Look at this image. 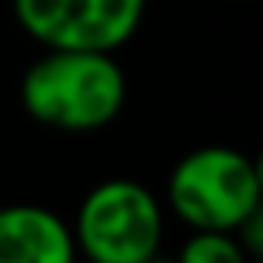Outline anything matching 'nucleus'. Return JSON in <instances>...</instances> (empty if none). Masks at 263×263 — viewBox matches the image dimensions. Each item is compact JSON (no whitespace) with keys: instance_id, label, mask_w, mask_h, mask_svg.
Wrapping results in <instances>:
<instances>
[{"instance_id":"2","label":"nucleus","mask_w":263,"mask_h":263,"mask_svg":"<svg viewBox=\"0 0 263 263\" xmlns=\"http://www.w3.org/2000/svg\"><path fill=\"white\" fill-rule=\"evenodd\" d=\"M260 197L253 157L220 143L180 157L167 180V203L190 230L237 233Z\"/></svg>"},{"instance_id":"1","label":"nucleus","mask_w":263,"mask_h":263,"mask_svg":"<svg viewBox=\"0 0 263 263\" xmlns=\"http://www.w3.org/2000/svg\"><path fill=\"white\" fill-rule=\"evenodd\" d=\"M20 103L50 130L90 134L120 117L127 77L107 50H47L27 67Z\"/></svg>"},{"instance_id":"3","label":"nucleus","mask_w":263,"mask_h":263,"mask_svg":"<svg viewBox=\"0 0 263 263\" xmlns=\"http://www.w3.org/2000/svg\"><path fill=\"white\" fill-rule=\"evenodd\" d=\"M70 230L93 263H147L163 243V206L143 183L114 177L80 200Z\"/></svg>"},{"instance_id":"4","label":"nucleus","mask_w":263,"mask_h":263,"mask_svg":"<svg viewBox=\"0 0 263 263\" xmlns=\"http://www.w3.org/2000/svg\"><path fill=\"white\" fill-rule=\"evenodd\" d=\"M147 0H13L20 30L47 50L114 53L137 33Z\"/></svg>"},{"instance_id":"6","label":"nucleus","mask_w":263,"mask_h":263,"mask_svg":"<svg viewBox=\"0 0 263 263\" xmlns=\"http://www.w3.org/2000/svg\"><path fill=\"white\" fill-rule=\"evenodd\" d=\"M180 257L186 263H243L247 253H243V247H240L237 233L193 230V237L180 247Z\"/></svg>"},{"instance_id":"7","label":"nucleus","mask_w":263,"mask_h":263,"mask_svg":"<svg viewBox=\"0 0 263 263\" xmlns=\"http://www.w3.org/2000/svg\"><path fill=\"white\" fill-rule=\"evenodd\" d=\"M237 240H240V247H243L247 257H260L263 260V197H260V203L247 213L243 223L237 227Z\"/></svg>"},{"instance_id":"5","label":"nucleus","mask_w":263,"mask_h":263,"mask_svg":"<svg viewBox=\"0 0 263 263\" xmlns=\"http://www.w3.org/2000/svg\"><path fill=\"white\" fill-rule=\"evenodd\" d=\"M73 230L37 203L0 206V263H70Z\"/></svg>"},{"instance_id":"8","label":"nucleus","mask_w":263,"mask_h":263,"mask_svg":"<svg viewBox=\"0 0 263 263\" xmlns=\"http://www.w3.org/2000/svg\"><path fill=\"white\" fill-rule=\"evenodd\" d=\"M253 170H257V180H260V193H263V150H260V157H253Z\"/></svg>"}]
</instances>
